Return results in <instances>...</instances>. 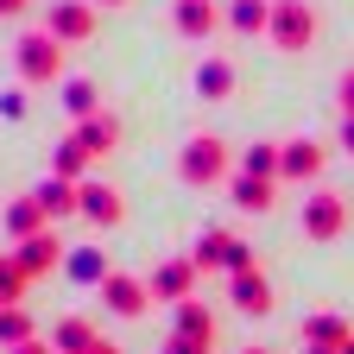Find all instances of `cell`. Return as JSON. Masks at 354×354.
I'll return each mask as SVG.
<instances>
[{
	"label": "cell",
	"mask_w": 354,
	"mask_h": 354,
	"mask_svg": "<svg viewBox=\"0 0 354 354\" xmlns=\"http://www.w3.org/2000/svg\"><path fill=\"white\" fill-rule=\"evenodd\" d=\"M304 342H317V348H342L348 329H342L335 317H310V323H304Z\"/></svg>",
	"instance_id": "obj_26"
},
{
	"label": "cell",
	"mask_w": 354,
	"mask_h": 354,
	"mask_svg": "<svg viewBox=\"0 0 354 354\" xmlns=\"http://www.w3.org/2000/svg\"><path fill=\"white\" fill-rule=\"evenodd\" d=\"M57 259H64L57 234H32V241H19V266H26V272H51Z\"/></svg>",
	"instance_id": "obj_16"
},
{
	"label": "cell",
	"mask_w": 354,
	"mask_h": 354,
	"mask_svg": "<svg viewBox=\"0 0 354 354\" xmlns=\"http://www.w3.org/2000/svg\"><path fill=\"white\" fill-rule=\"evenodd\" d=\"M177 335H190V342H209V348H215V317H209L203 304L184 297V304H177Z\"/></svg>",
	"instance_id": "obj_19"
},
{
	"label": "cell",
	"mask_w": 354,
	"mask_h": 354,
	"mask_svg": "<svg viewBox=\"0 0 354 354\" xmlns=\"http://www.w3.org/2000/svg\"><path fill=\"white\" fill-rule=\"evenodd\" d=\"M38 203H44V215H70V209H82V184L51 177V184H38Z\"/></svg>",
	"instance_id": "obj_17"
},
{
	"label": "cell",
	"mask_w": 354,
	"mask_h": 354,
	"mask_svg": "<svg viewBox=\"0 0 354 354\" xmlns=\"http://www.w3.org/2000/svg\"><path fill=\"white\" fill-rule=\"evenodd\" d=\"M76 140H82L88 152H114V140H120V120H114V114H88Z\"/></svg>",
	"instance_id": "obj_21"
},
{
	"label": "cell",
	"mask_w": 354,
	"mask_h": 354,
	"mask_svg": "<svg viewBox=\"0 0 354 354\" xmlns=\"http://www.w3.org/2000/svg\"><path fill=\"white\" fill-rule=\"evenodd\" d=\"M342 221H348V209H342V196H329V190L304 203V234H310V241H335Z\"/></svg>",
	"instance_id": "obj_5"
},
{
	"label": "cell",
	"mask_w": 354,
	"mask_h": 354,
	"mask_svg": "<svg viewBox=\"0 0 354 354\" xmlns=\"http://www.w3.org/2000/svg\"><path fill=\"white\" fill-rule=\"evenodd\" d=\"M279 158H285V146H253V152L241 158V171H253V177H279Z\"/></svg>",
	"instance_id": "obj_27"
},
{
	"label": "cell",
	"mask_w": 354,
	"mask_h": 354,
	"mask_svg": "<svg viewBox=\"0 0 354 354\" xmlns=\"http://www.w3.org/2000/svg\"><path fill=\"white\" fill-rule=\"evenodd\" d=\"M88 158H95V152H88L82 140H64V146L51 152V177H70V184H82V171H88Z\"/></svg>",
	"instance_id": "obj_18"
},
{
	"label": "cell",
	"mask_w": 354,
	"mask_h": 354,
	"mask_svg": "<svg viewBox=\"0 0 354 354\" xmlns=\"http://www.w3.org/2000/svg\"><path fill=\"white\" fill-rule=\"evenodd\" d=\"M234 203H241L247 215H266V209H272V177L241 171V177H234Z\"/></svg>",
	"instance_id": "obj_15"
},
{
	"label": "cell",
	"mask_w": 354,
	"mask_h": 354,
	"mask_svg": "<svg viewBox=\"0 0 354 354\" xmlns=\"http://www.w3.org/2000/svg\"><path fill=\"white\" fill-rule=\"evenodd\" d=\"M196 266H228V272H241V266H247V247H241L234 234L209 228V234L196 241Z\"/></svg>",
	"instance_id": "obj_7"
},
{
	"label": "cell",
	"mask_w": 354,
	"mask_h": 354,
	"mask_svg": "<svg viewBox=\"0 0 354 354\" xmlns=\"http://www.w3.org/2000/svg\"><path fill=\"white\" fill-rule=\"evenodd\" d=\"M82 215H88V221H102V228H120V221H127L120 190H114V184H82Z\"/></svg>",
	"instance_id": "obj_8"
},
{
	"label": "cell",
	"mask_w": 354,
	"mask_h": 354,
	"mask_svg": "<svg viewBox=\"0 0 354 354\" xmlns=\"http://www.w3.org/2000/svg\"><path fill=\"white\" fill-rule=\"evenodd\" d=\"M26 7H32V0H0V19H19Z\"/></svg>",
	"instance_id": "obj_30"
},
{
	"label": "cell",
	"mask_w": 354,
	"mask_h": 354,
	"mask_svg": "<svg viewBox=\"0 0 354 354\" xmlns=\"http://www.w3.org/2000/svg\"><path fill=\"white\" fill-rule=\"evenodd\" d=\"M19 342H32V317H26V310H0V348H19Z\"/></svg>",
	"instance_id": "obj_25"
},
{
	"label": "cell",
	"mask_w": 354,
	"mask_h": 354,
	"mask_svg": "<svg viewBox=\"0 0 354 354\" xmlns=\"http://www.w3.org/2000/svg\"><path fill=\"white\" fill-rule=\"evenodd\" d=\"M323 171V146L317 140H291L285 158H279V177H291V184H304V177H317Z\"/></svg>",
	"instance_id": "obj_10"
},
{
	"label": "cell",
	"mask_w": 354,
	"mask_h": 354,
	"mask_svg": "<svg viewBox=\"0 0 354 354\" xmlns=\"http://www.w3.org/2000/svg\"><path fill=\"white\" fill-rule=\"evenodd\" d=\"M342 108H348V114H354V70H348V76H342Z\"/></svg>",
	"instance_id": "obj_31"
},
{
	"label": "cell",
	"mask_w": 354,
	"mask_h": 354,
	"mask_svg": "<svg viewBox=\"0 0 354 354\" xmlns=\"http://www.w3.org/2000/svg\"><path fill=\"white\" fill-rule=\"evenodd\" d=\"M64 266H70V279H76V285H102V279H108V266H102V253H95V247H76Z\"/></svg>",
	"instance_id": "obj_23"
},
{
	"label": "cell",
	"mask_w": 354,
	"mask_h": 354,
	"mask_svg": "<svg viewBox=\"0 0 354 354\" xmlns=\"http://www.w3.org/2000/svg\"><path fill=\"white\" fill-rule=\"evenodd\" d=\"M0 114H7V120H26V88H13V95H0Z\"/></svg>",
	"instance_id": "obj_29"
},
{
	"label": "cell",
	"mask_w": 354,
	"mask_h": 354,
	"mask_svg": "<svg viewBox=\"0 0 354 354\" xmlns=\"http://www.w3.org/2000/svg\"><path fill=\"white\" fill-rule=\"evenodd\" d=\"M272 38H279V51H304V44L317 38V13H310L304 0H279L272 7Z\"/></svg>",
	"instance_id": "obj_3"
},
{
	"label": "cell",
	"mask_w": 354,
	"mask_h": 354,
	"mask_svg": "<svg viewBox=\"0 0 354 354\" xmlns=\"http://www.w3.org/2000/svg\"><path fill=\"white\" fill-rule=\"evenodd\" d=\"M26 279H32V272H26V266H19V259H0V304H19V291H26Z\"/></svg>",
	"instance_id": "obj_28"
},
{
	"label": "cell",
	"mask_w": 354,
	"mask_h": 354,
	"mask_svg": "<svg viewBox=\"0 0 354 354\" xmlns=\"http://www.w3.org/2000/svg\"><path fill=\"white\" fill-rule=\"evenodd\" d=\"M88 348H95V329H88V323H57V354H88Z\"/></svg>",
	"instance_id": "obj_24"
},
{
	"label": "cell",
	"mask_w": 354,
	"mask_h": 354,
	"mask_svg": "<svg viewBox=\"0 0 354 354\" xmlns=\"http://www.w3.org/2000/svg\"><path fill=\"white\" fill-rule=\"evenodd\" d=\"M7 234H13V241H32V234H44V203H38V196L13 203V215H7Z\"/></svg>",
	"instance_id": "obj_20"
},
{
	"label": "cell",
	"mask_w": 354,
	"mask_h": 354,
	"mask_svg": "<svg viewBox=\"0 0 354 354\" xmlns=\"http://www.w3.org/2000/svg\"><path fill=\"white\" fill-rule=\"evenodd\" d=\"M196 88H203L209 102H228V95H234V64H228V57H209V64L196 70Z\"/></svg>",
	"instance_id": "obj_14"
},
{
	"label": "cell",
	"mask_w": 354,
	"mask_h": 354,
	"mask_svg": "<svg viewBox=\"0 0 354 354\" xmlns=\"http://www.w3.org/2000/svg\"><path fill=\"white\" fill-rule=\"evenodd\" d=\"M310 354H335V348H317V342H310Z\"/></svg>",
	"instance_id": "obj_36"
},
{
	"label": "cell",
	"mask_w": 354,
	"mask_h": 354,
	"mask_svg": "<svg viewBox=\"0 0 354 354\" xmlns=\"http://www.w3.org/2000/svg\"><path fill=\"white\" fill-rule=\"evenodd\" d=\"M177 32H184V38H209L215 26H221V13H215V0H177Z\"/></svg>",
	"instance_id": "obj_12"
},
{
	"label": "cell",
	"mask_w": 354,
	"mask_h": 354,
	"mask_svg": "<svg viewBox=\"0 0 354 354\" xmlns=\"http://www.w3.org/2000/svg\"><path fill=\"white\" fill-rule=\"evenodd\" d=\"M190 285H196V266H190V259H171V266H158V272H152V297H171V304H184Z\"/></svg>",
	"instance_id": "obj_11"
},
{
	"label": "cell",
	"mask_w": 354,
	"mask_h": 354,
	"mask_svg": "<svg viewBox=\"0 0 354 354\" xmlns=\"http://www.w3.org/2000/svg\"><path fill=\"white\" fill-rule=\"evenodd\" d=\"M108 7H120V0H108Z\"/></svg>",
	"instance_id": "obj_38"
},
{
	"label": "cell",
	"mask_w": 354,
	"mask_h": 354,
	"mask_svg": "<svg viewBox=\"0 0 354 354\" xmlns=\"http://www.w3.org/2000/svg\"><path fill=\"white\" fill-rule=\"evenodd\" d=\"M228 291H234V310H247V317H266V310H272V285H266L253 266H241Z\"/></svg>",
	"instance_id": "obj_9"
},
{
	"label": "cell",
	"mask_w": 354,
	"mask_h": 354,
	"mask_svg": "<svg viewBox=\"0 0 354 354\" xmlns=\"http://www.w3.org/2000/svg\"><path fill=\"white\" fill-rule=\"evenodd\" d=\"M146 297H152V285L127 279V272H108V279H102V304L114 310V317H140V310H146Z\"/></svg>",
	"instance_id": "obj_6"
},
{
	"label": "cell",
	"mask_w": 354,
	"mask_h": 354,
	"mask_svg": "<svg viewBox=\"0 0 354 354\" xmlns=\"http://www.w3.org/2000/svg\"><path fill=\"white\" fill-rule=\"evenodd\" d=\"M335 354H354V335H348V342H342V348H335Z\"/></svg>",
	"instance_id": "obj_35"
},
{
	"label": "cell",
	"mask_w": 354,
	"mask_h": 354,
	"mask_svg": "<svg viewBox=\"0 0 354 354\" xmlns=\"http://www.w3.org/2000/svg\"><path fill=\"white\" fill-rule=\"evenodd\" d=\"M241 354H266V348H241Z\"/></svg>",
	"instance_id": "obj_37"
},
{
	"label": "cell",
	"mask_w": 354,
	"mask_h": 354,
	"mask_svg": "<svg viewBox=\"0 0 354 354\" xmlns=\"http://www.w3.org/2000/svg\"><path fill=\"white\" fill-rule=\"evenodd\" d=\"M64 108H70L76 120L102 114V102H95V82H82V76H64Z\"/></svg>",
	"instance_id": "obj_22"
},
{
	"label": "cell",
	"mask_w": 354,
	"mask_h": 354,
	"mask_svg": "<svg viewBox=\"0 0 354 354\" xmlns=\"http://www.w3.org/2000/svg\"><path fill=\"white\" fill-rule=\"evenodd\" d=\"M342 146H348V152H354V114H348V127H342Z\"/></svg>",
	"instance_id": "obj_32"
},
{
	"label": "cell",
	"mask_w": 354,
	"mask_h": 354,
	"mask_svg": "<svg viewBox=\"0 0 354 354\" xmlns=\"http://www.w3.org/2000/svg\"><path fill=\"white\" fill-rule=\"evenodd\" d=\"M7 354H44V348H38V342H19V348H7Z\"/></svg>",
	"instance_id": "obj_33"
},
{
	"label": "cell",
	"mask_w": 354,
	"mask_h": 354,
	"mask_svg": "<svg viewBox=\"0 0 354 354\" xmlns=\"http://www.w3.org/2000/svg\"><path fill=\"white\" fill-rule=\"evenodd\" d=\"M177 177H184L190 190H209V184H221V177H228V146H221L215 133L190 140V146H184V158H177Z\"/></svg>",
	"instance_id": "obj_1"
},
{
	"label": "cell",
	"mask_w": 354,
	"mask_h": 354,
	"mask_svg": "<svg viewBox=\"0 0 354 354\" xmlns=\"http://www.w3.org/2000/svg\"><path fill=\"white\" fill-rule=\"evenodd\" d=\"M44 32H51L57 44H82L88 32H95V13H88L82 0H57V7L44 13Z\"/></svg>",
	"instance_id": "obj_4"
},
{
	"label": "cell",
	"mask_w": 354,
	"mask_h": 354,
	"mask_svg": "<svg viewBox=\"0 0 354 354\" xmlns=\"http://www.w3.org/2000/svg\"><path fill=\"white\" fill-rule=\"evenodd\" d=\"M228 26L241 38H259V32H272V7H266V0H234V7H228Z\"/></svg>",
	"instance_id": "obj_13"
},
{
	"label": "cell",
	"mask_w": 354,
	"mask_h": 354,
	"mask_svg": "<svg viewBox=\"0 0 354 354\" xmlns=\"http://www.w3.org/2000/svg\"><path fill=\"white\" fill-rule=\"evenodd\" d=\"M88 354H120V348H114V342H95V348H88Z\"/></svg>",
	"instance_id": "obj_34"
},
{
	"label": "cell",
	"mask_w": 354,
	"mask_h": 354,
	"mask_svg": "<svg viewBox=\"0 0 354 354\" xmlns=\"http://www.w3.org/2000/svg\"><path fill=\"white\" fill-rule=\"evenodd\" d=\"M19 76L38 88V82H57L64 76V44L51 32H26L19 38Z\"/></svg>",
	"instance_id": "obj_2"
}]
</instances>
